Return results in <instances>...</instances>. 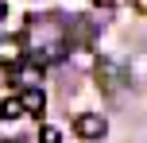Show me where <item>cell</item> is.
I'll return each mask as SVG.
<instances>
[{"label": "cell", "instance_id": "6da1fadb", "mask_svg": "<svg viewBox=\"0 0 147 143\" xmlns=\"http://www.w3.org/2000/svg\"><path fill=\"white\" fill-rule=\"evenodd\" d=\"M74 132H78V139H101L105 132H109V120L97 116V112H85V116L74 120Z\"/></svg>", "mask_w": 147, "mask_h": 143}, {"label": "cell", "instance_id": "7a4b0ae2", "mask_svg": "<svg viewBox=\"0 0 147 143\" xmlns=\"http://www.w3.org/2000/svg\"><path fill=\"white\" fill-rule=\"evenodd\" d=\"M16 101H20L23 116H39V112H43V105H47V93L39 89V85H31V89H23L20 97H16Z\"/></svg>", "mask_w": 147, "mask_h": 143}, {"label": "cell", "instance_id": "3957f363", "mask_svg": "<svg viewBox=\"0 0 147 143\" xmlns=\"http://www.w3.org/2000/svg\"><path fill=\"white\" fill-rule=\"evenodd\" d=\"M23 58H27L23 39H0V66H20Z\"/></svg>", "mask_w": 147, "mask_h": 143}, {"label": "cell", "instance_id": "277c9868", "mask_svg": "<svg viewBox=\"0 0 147 143\" xmlns=\"http://www.w3.org/2000/svg\"><path fill=\"white\" fill-rule=\"evenodd\" d=\"M0 120H23V108L16 97H4L0 101Z\"/></svg>", "mask_w": 147, "mask_h": 143}, {"label": "cell", "instance_id": "5b68a950", "mask_svg": "<svg viewBox=\"0 0 147 143\" xmlns=\"http://www.w3.org/2000/svg\"><path fill=\"white\" fill-rule=\"evenodd\" d=\"M58 128H51V124H43V132H39V143H58Z\"/></svg>", "mask_w": 147, "mask_h": 143}, {"label": "cell", "instance_id": "8992f818", "mask_svg": "<svg viewBox=\"0 0 147 143\" xmlns=\"http://www.w3.org/2000/svg\"><path fill=\"white\" fill-rule=\"evenodd\" d=\"M0 19H4V0H0Z\"/></svg>", "mask_w": 147, "mask_h": 143}]
</instances>
